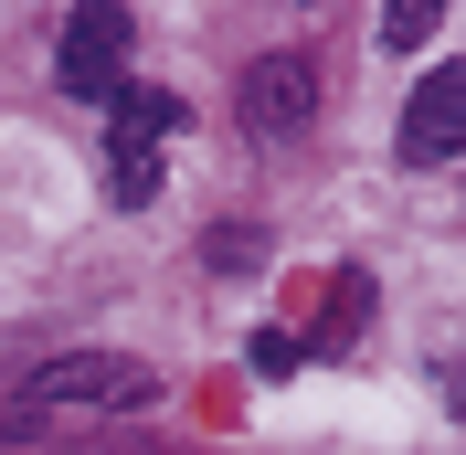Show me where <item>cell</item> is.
Masks as SVG:
<instances>
[{"mask_svg": "<svg viewBox=\"0 0 466 455\" xmlns=\"http://www.w3.org/2000/svg\"><path fill=\"white\" fill-rule=\"evenodd\" d=\"M202 265H212V276H255V265H265V233H255V223L202 233Z\"/></svg>", "mask_w": 466, "mask_h": 455, "instance_id": "obj_7", "label": "cell"}, {"mask_svg": "<svg viewBox=\"0 0 466 455\" xmlns=\"http://www.w3.org/2000/svg\"><path fill=\"white\" fill-rule=\"evenodd\" d=\"M106 201H116V212L159 201V148H106Z\"/></svg>", "mask_w": 466, "mask_h": 455, "instance_id": "obj_6", "label": "cell"}, {"mask_svg": "<svg viewBox=\"0 0 466 455\" xmlns=\"http://www.w3.org/2000/svg\"><path fill=\"white\" fill-rule=\"evenodd\" d=\"M445 402H456V413H466V370H456V381H445Z\"/></svg>", "mask_w": 466, "mask_h": 455, "instance_id": "obj_9", "label": "cell"}, {"mask_svg": "<svg viewBox=\"0 0 466 455\" xmlns=\"http://www.w3.org/2000/svg\"><path fill=\"white\" fill-rule=\"evenodd\" d=\"M32 402L43 413H148V360H116V349L43 360L32 370Z\"/></svg>", "mask_w": 466, "mask_h": 455, "instance_id": "obj_1", "label": "cell"}, {"mask_svg": "<svg viewBox=\"0 0 466 455\" xmlns=\"http://www.w3.org/2000/svg\"><path fill=\"white\" fill-rule=\"evenodd\" d=\"M244 127H265V138H287V127H308L319 116V64L308 54H265V64H244Z\"/></svg>", "mask_w": 466, "mask_h": 455, "instance_id": "obj_4", "label": "cell"}, {"mask_svg": "<svg viewBox=\"0 0 466 455\" xmlns=\"http://www.w3.org/2000/svg\"><path fill=\"white\" fill-rule=\"evenodd\" d=\"M54 75H64V96H86V106H106V96L127 86V11H116V0H86V11H64Z\"/></svg>", "mask_w": 466, "mask_h": 455, "instance_id": "obj_2", "label": "cell"}, {"mask_svg": "<svg viewBox=\"0 0 466 455\" xmlns=\"http://www.w3.org/2000/svg\"><path fill=\"white\" fill-rule=\"evenodd\" d=\"M403 170H445V159H466V64H435L424 86L403 96Z\"/></svg>", "mask_w": 466, "mask_h": 455, "instance_id": "obj_3", "label": "cell"}, {"mask_svg": "<svg viewBox=\"0 0 466 455\" xmlns=\"http://www.w3.org/2000/svg\"><path fill=\"white\" fill-rule=\"evenodd\" d=\"M413 43H435V0H392L381 11V54H413Z\"/></svg>", "mask_w": 466, "mask_h": 455, "instance_id": "obj_8", "label": "cell"}, {"mask_svg": "<svg viewBox=\"0 0 466 455\" xmlns=\"http://www.w3.org/2000/svg\"><path fill=\"white\" fill-rule=\"evenodd\" d=\"M106 116H116V148H159V138L180 127V96H170V86H116Z\"/></svg>", "mask_w": 466, "mask_h": 455, "instance_id": "obj_5", "label": "cell"}]
</instances>
